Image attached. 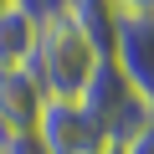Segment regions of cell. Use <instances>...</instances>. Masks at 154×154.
Here are the masks:
<instances>
[{
	"instance_id": "obj_1",
	"label": "cell",
	"mask_w": 154,
	"mask_h": 154,
	"mask_svg": "<svg viewBox=\"0 0 154 154\" xmlns=\"http://www.w3.org/2000/svg\"><path fill=\"white\" fill-rule=\"evenodd\" d=\"M103 51L88 41V31L72 21V11H51L36 31V57H31V72L46 98H82L88 77L98 72Z\"/></svg>"
},
{
	"instance_id": "obj_2",
	"label": "cell",
	"mask_w": 154,
	"mask_h": 154,
	"mask_svg": "<svg viewBox=\"0 0 154 154\" xmlns=\"http://www.w3.org/2000/svg\"><path fill=\"white\" fill-rule=\"evenodd\" d=\"M77 103H82V108L103 123L108 139H123L128 128H139V123L149 118V103L123 82V72H118L108 57L98 62V72L88 77V88H82V98H77Z\"/></svg>"
},
{
	"instance_id": "obj_3",
	"label": "cell",
	"mask_w": 154,
	"mask_h": 154,
	"mask_svg": "<svg viewBox=\"0 0 154 154\" xmlns=\"http://www.w3.org/2000/svg\"><path fill=\"white\" fill-rule=\"evenodd\" d=\"M108 62L123 72V82H128L144 103H154V11H128V16H118Z\"/></svg>"
},
{
	"instance_id": "obj_4",
	"label": "cell",
	"mask_w": 154,
	"mask_h": 154,
	"mask_svg": "<svg viewBox=\"0 0 154 154\" xmlns=\"http://www.w3.org/2000/svg\"><path fill=\"white\" fill-rule=\"evenodd\" d=\"M36 134H41L46 154H98V149L108 144L103 123L77 103V98H46V113H41Z\"/></svg>"
},
{
	"instance_id": "obj_5",
	"label": "cell",
	"mask_w": 154,
	"mask_h": 154,
	"mask_svg": "<svg viewBox=\"0 0 154 154\" xmlns=\"http://www.w3.org/2000/svg\"><path fill=\"white\" fill-rule=\"evenodd\" d=\"M46 113V93L36 82V72H0V139H16V134H36Z\"/></svg>"
},
{
	"instance_id": "obj_6",
	"label": "cell",
	"mask_w": 154,
	"mask_h": 154,
	"mask_svg": "<svg viewBox=\"0 0 154 154\" xmlns=\"http://www.w3.org/2000/svg\"><path fill=\"white\" fill-rule=\"evenodd\" d=\"M36 31H41V21L21 5V0H5V5H0V72L31 67V57H36Z\"/></svg>"
},
{
	"instance_id": "obj_7",
	"label": "cell",
	"mask_w": 154,
	"mask_h": 154,
	"mask_svg": "<svg viewBox=\"0 0 154 154\" xmlns=\"http://www.w3.org/2000/svg\"><path fill=\"white\" fill-rule=\"evenodd\" d=\"M67 11H72V21L88 31V41L108 57L113 51V31H118V11L108 5V0H67Z\"/></svg>"
},
{
	"instance_id": "obj_8",
	"label": "cell",
	"mask_w": 154,
	"mask_h": 154,
	"mask_svg": "<svg viewBox=\"0 0 154 154\" xmlns=\"http://www.w3.org/2000/svg\"><path fill=\"white\" fill-rule=\"evenodd\" d=\"M118 144H123V154H154V113H149L139 128H128Z\"/></svg>"
},
{
	"instance_id": "obj_9",
	"label": "cell",
	"mask_w": 154,
	"mask_h": 154,
	"mask_svg": "<svg viewBox=\"0 0 154 154\" xmlns=\"http://www.w3.org/2000/svg\"><path fill=\"white\" fill-rule=\"evenodd\" d=\"M0 154H46L41 134H16V139H0Z\"/></svg>"
},
{
	"instance_id": "obj_10",
	"label": "cell",
	"mask_w": 154,
	"mask_h": 154,
	"mask_svg": "<svg viewBox=\"0 0 154 154\" xmlns=\"http://www.w3.org/2000/svg\"><path fill=\"white\" fill-rule=\"evenodd\" d=\"M108 5H113L118 16H128V11H154V0H108Z\"/></svg>"
},
{
	"instance_id": "obj_11",
	"label": "cell",
	"mask_w": 154,
	"mask_h": 154,
	"mask_svg": "<svg viewBox=\"0 0 154 154\" xmlns=\"http://www.w3.org/2000/svg\"><path fill=\"white\" fill-rule=\"evenodd\" d=\"M98 154H123V144H118V139H108V144H103Z\"/></svg>"
}]
</instances>
